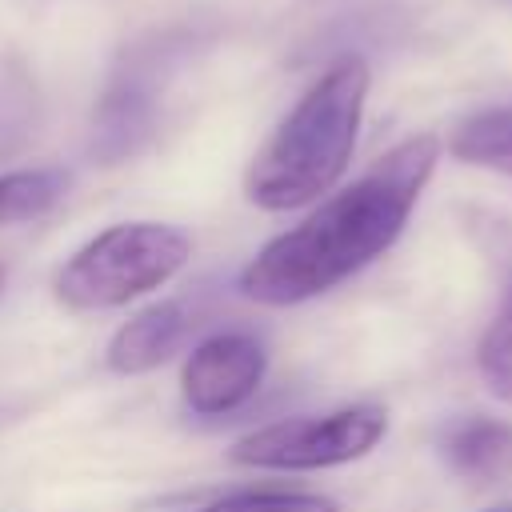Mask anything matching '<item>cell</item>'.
I'll return each mask as SVG.
<instances>
[{
    "mask_svg": "<svg viewBox=\"0 0 512 512\" xmlns=\"http://www.w3.org/2000/svg\"><path fill=\"white\" fill-rule=\"evenodd\" d=\"M0 288H4V264H0Z\"/></svg>",
    "mask_w": 512,
    "mask_h": 512,
    "instance_id": "obj_14",
    "label": "cell"
},
{
    "mask_svg": "<svg viewBox=\"0 0 512 512\" xmlns=\"http://www.w3.org/2000/svg\"><path fill=\"white\" fill-rule=\"evenodd\" d=\"M388 428L384 408L352 404L324 416H296L256 428L232 444V460L248 468H280V472H312L360 460L380 444Z\"/></svg>",
    "mask_w": 512,
    "mask_h": 512,
    "instance_id": "obj_4",
    "label": "cell"
},
{
    "mask_svg": "<svg viewBox=\"0 0 512 512\" xmlns=\"http://www.w3.org/2000/svg\"><path fill=\"white\" fill-rule=\"evenodd\" d=\"M476 368L488 384L492 396L512 400V264L504 276V292H500V308L488 320L480 344H476Z\"/></svg>",
    "mask_w": 512,
    "mask_h": 512,
    "instance_id": "obj_11",
    "label": "cell"
},
{
    "mask_svg": "<svg viewBox=\"0 0 512 512\" xmlns=\"http://www.w3.org/2000/svg\"><path fill=\"white\" fill-rule=\"evenodd\" d=\"M192 328V316L180 300H160L144 312H136L128 324L116 328V336L108 340V368L120 376H140L160 368L164 360H172V352L184 344Z\"/></svg>",
    "mask_w": 512,
    "mask_h": 512,
    "instance_id": "obj_7",
    "label": "cell"
},
{
    "mask_svg": "<svg viewBox=\"0 0 512 512\" xmlns=\"http://www.w3.org/2000/svg\"><path fill=\"white\" fill-rule=\"evenodd\" d=\"M448 148L464 164L512 172V108H488L460 120Z\"/></svg>",
    "mask_w": 512,
    "mask_h": 512,
    "instance_id": "obj_9",
    "label": "cell"
},
{
    "mask_svg": "<svg viewBox=\"0 0 512 512\" xmlns=\"http://www.w3.org/2000/svg\"><path fill=\"white\" fill-rule=\"evenodd\" d=\"M368 80L360 56H340L312 80L244 172V196L256 208H304L344 176L360 136Z\"/></svg>",
    "mask_w": 512,
    "mask_h": 512,
    "instance_id": "obj_2",
    "label": "cell"
},
{
    "mask_svg": "<svg viewBox=\"0 0 512 512\" xmlns=\"http://www.w3.org/2000/svg\"><path fill=\"white\" fill-rule=\"evenodd\" d=\"M160 60H164V48L132 52L124 60V68L112 76V84L96 108V152L100 156H124L152 132Z\"/></svg>",
    "mask_w": 512,
    "mask_h": 512,
    "instance_id": "obj_6",
    "label": "cell"
},
{
    "mask_svg": "<svg viewBox=\"0 0 512 512\" xmlns=\"http://www.w3.org/2000/svg\"><path fill=\"white\" fill-rule=\"evenodd\" d=\"M448 468L464 480H496L512 468V424L496 416H464L440 436Z\"/></svg>",
    "mask_w": 512,
    "mask_h": 512,
    "instance_id": "obj_8",
    "label": "cell"
},
{
    "mask_svg": "<svg viewBox=\"0 0 512 512\" xmlns=\"http://www.w3.org/2000/svg\"><path fill=\"white\" fill-rule=\"evenodd\" d=\"M488 512H512V504H504V508H488Z\"/></svg>",
    "mask_w": 512,
    "mask_h": 512,
    "instance_id": "obj_13",
    "label": "cell"
},
{
    "mask_svg": "<svg viewBox=\"0 0 512 512\" xmlns=\"http://www.w3.org/2000/svg\"><path fill=\"white\" fill-rule=\"evenodd\" d=\"M204 512H340L328 496L316 492H232Z\"/></svg>",
    "mask_w": 512,
    "mask_h": 512,
    "instance_id": "obj_12",
    "label": "cell"
},
{
    "mask_svg": "<svg viewBox=\"0 0 512 512\" xmlns=\"http://www.w3.org/2000/svg\"><path fill=\"white\" fill-rule=\"evenodd\" d=\"M192 256V240L176 224L132 220L112 224L76 248L56 272V300L72 312L120 308L168 284Z\"/></svg>",
    "mask_w": 512,
    "mask_h": 512,
    "instance_id": "obj_3",
    "label": "cell"
},
{
    "mask_svg": "<svg viewBox=\"0 0 512 512\" xmlns=\"http://www.w3.org/2000/svg\"><path fill=\"white\" fill-rule=\"evenodd\" d=\"M268 352L252 332H216L192 348L180 372L184 404L196 416H224L256 396Z\"/></svg>",
    "mask_w": 512,
    "mask_h": 512,
    "instance_id": "obj_5",
    "label": "cell"
},
{
    "mask_svg": "<svg viewBox=\"0 0 512 512\" xmlns=\"http://www.w3.org/2000/svg\"><path fill=\"white\" fill-rule=\"evenodd\" d=\"M68 188L60 168H20L0 176V224H20L44 216Z\"/></svg>",
    "mask_w": 512,
    "mask_h": 512,
    "instance_id": "obj_10",
    "label": "cell"
},
{
    "mask_svg": "<svg viewBox=\"0 0 512 512\" xmlns=\"http://www.w3.org/2000/svg\"><path fill=\"white\" fill-rule=\"evenodd\" d=\"M436 156L440 140L428 132L388 148L364 176L320 200V208H312L288 232L272 236L244 264L240 292L256 304L284 308L312 300L372 264L404 232Z\"/></svg>",
    "mask_w": 512,
    "mask_h": 512,
    "instance_id": "obj_1",
    "label": "cell"
}]
</instances>
